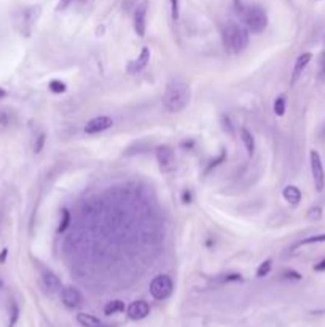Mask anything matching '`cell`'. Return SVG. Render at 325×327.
Instances as JSON below:
<instances>
[{
  "label": "cell",
  "mask_w": 325,
  "mask_h": 327,
  "mask_svg": "<svg viewBox=\"0 0 325 327\" xmlns=\"http://www.w3.org/2000/svg\"><path fill=\"white\" fill-rule=\"evenodd\" d=\"M233 7L236 16L242 21L247 31H250L252 34H262L268 27V15L260 5L247 3L244 0H234Z\"/></svg>",
  "instance_id": "cell-1"
},
{
  "label": "cell",
  "mask_w": 325,
  "mask_h": 327,
  "mask_svg": "<svg viewBox=\"0 0 325 327\" xmlns=\"http://www.w3.org/2000/svg\"><path fill=\"white\" fill-rule=\"evenodd\" d=\"M191 90L190 85L182 79H172L163 94V105L169 114H180L190 104Z\"/></svg>",
  "instance_id": "cell-2"
},
{
  "label": "cell",
  "mask_w": 325,
  "mask_h": 327,
  "mask_svg": "<svg viewBox=\"0 0 325 327\" xmlns=\"http://www.w3.org/2000/svg\"><path fill=\"white\" fill-rule=\"evenodd\" d=\"M222 39L225 48L231 53H241L249 45V32L246 27H242L236 22H227L222 27Z\"/></svg>",
  "instance_id": "cell-3"
},
{
  "label": "cell",
  "mask_w": 325,
  "mask_h": 327,
  "mask_svg": "<svg viewBox=\"0 0 325 327\" xmlns=\"http://www.w3.org/2000/svg\"><path fill=\"white\" fill-rule=\"evenodd\" d=\"M174 283L168 275H158L150 283V294L155 300H166L172 294Z\"/></svg>",
  "instance_id": "cell-4"
},
{
  "label": "cell",
  "mask_w": 325,
  "mask_h": 327,
  "mask_svg": "<svg viewBox=\"0 0 325 327\" xmlns=\"http://www.w3.org/2000/svg\"><path fill=\"white\" fill-rule=\"evenodd\" d=\"M309 164H311V174L314 181V187L317 192H322L325 187V171L322 164V158L317 150L309 152Z\"/></svg>",
  "instance_id": "cell-5"
},
{
  "label": "cell",
  "mask_w": 325,
  "mask_h": 327,
  "mask_svg": "<svg viewBox=\"0 0 325 327\" xmlns=\"http://www.w3.org/2000/svg\"><path fill=\"white\" fill-rule=\"evenodd\" d=\"M156 162L161 172H172L175 169V152L169 145H159L156 148Z\"/></svg>",
  "instance_id": "cell-6"
},
{
  "label": "cell",
  "mask_w": 325,
  "mask_h": 327,
  "mask_svg": "<svg viewBox=\"0 0 325 327\" xmlns=\"http://www.w3.org/2000/svg\"><path fill=\"white\" fill-rule=\"evenodd\" d=\"M147 10H149V2L144 0L140 5H137V8L134 11L133 16V26L134 31L139 37H145V31H147Z\"/></svg>",
  "instance_id": "cell-7"
},
{
  "label": "cell",
  "mask_w": 325,
  "mask_h": 327,
  "mask_svg": "<svg viewBox=\"0 0 325 327\" xmlns=\"http://www.w3.org/2000/svg\"><path fill=\"white\" fill-rule=\"evenodd\" d=\"M38 16H40V7H29L22 10L19 15V21H18L21 26V31L24 34H31V29L37 22Z\"/></svg>",
  "instance_id": "cell-8"
},
{
  "label": "cell",
  "mask_w": 325,
  "mask_h": 327,
  "mask_svg": "<svg viewBox=\"0 0 325 327\" xmlns=\"http://www.w3.org/2000/svg\"><path fill=\"white\" fill-rule=\"evenodd\" d=\"M112 126H114V120H112L110 117H107V115H99V117L91 118V120L86 123L85 133L86 134H99V133H102V131L109 129Z\"/></svg>",
  "instance_id": "cell-9"
},
{
  "label": "cell",
  "mask_w": 325,
  "mask_h": 327,
  "mask_svg": "<svg viewBox=\"0 0 325 327\" xmlns=\"http://www.w3.org/2000/svg\"><path fill=\"white\" fill-rule=\"evenodd\" d=\"M61 300H62V303L67 308H72V310H74V308H78L81 305V302H83V297H81L80 290L76 287L69 286V287H62V290H61Z\"/></svg>",
  "instance_id": "cell-10"
},
{
  "label": "cell",
  "mask_w": 325,
  "mask_h": 327,
  "mask_svg": "<svg viewBox=\"0 0 325 327\" xmlns=\"http://www.w3.org/2000/svg\"><path fill=\"white\" fill-rule=\"evenodd\" d=\"M42 284H43L46 292H50V294H61V290H62L61 279H59L56 273H53L51 270L42 271Z\"/></svg>",
  "instance_id": "cell-11"
},
{
  "label": "cell",
  "mask_w": 325,
  "mask_h": 327,
  "mask_svg": "<svg viewBox=\"0 0 325 327\" xmlns=\"http://www.w3.org/2000/svg\"><path fill=\"white\" fill-rule=\"evenodd\" d=\"M128 316L133 321H140L150 314V305L145 300H135L128 307Z\"/></svg>",
  "instance_id": "cell-12"
},
{
  "label": "cell",
  "mask_w": 325,
  "mask_h": 327,
  "mask_svg": "<svg viewBox=\"0 0 325 327\" xmlns=\"http://www.w3.org/2000/svg\"><path fill=\"white\" fill-rule=\"evenodd\" d=\"M150 58H152V51H150V48L149 46H144L142 48V51H140V55L134 59V61L129 64V67H128V70L131 74H137V72H140V70H144L147 65H149V62H150Z\"/></svg>",
  "instance_id": "cell-13"
},
{
  "label": "cell",
  "mask_w": 325,
  "mask_h": 327,
  "mask_svg": "<svg viewBox=\"0 0 325 327\" xmlns=\"http://www.w3.org/2000/svg\"><path fill=\"white\" fill-rule=\"evenodd\" d=\"M311 59H312L311 53H303V55H300L297 58V61H295V65H293V70H292V79H290L292 85L297 83V80L301 77V74H303V70L306 69V65L309 64Z\"/></svg>",
  "instance_id": "cell-14"
},
{
  "label": "cell",
  "mask_w": 325,
  "mask_h": 327,
  "mask_svg": "<svg viewBox=\"0 0 325 327\" xmlns=\"http://www.w3.org/2000/svg\"><path fill=\"white\" fill-rule=\"evenodd\" d=\"M282 196H284V200L288 201L292 206H298L301 201V192H300V188L295 185H287L282 190Z\"/></svg>",
  "instance_id": "cell-15"
},
{
  "label": "cell",
  "mask_w": 325,
  "mask_h": 327,
  "mask_svg": "<svg viewBox=\"0 0 325 327\" xmlns=\"http://www.w3.org/2000/svg\"><path fill=\"white\" fill-rule=\"evenodd\" d=\"M239 134H241V141H242V144H244L247 153H249V157H252L253 153H255V138H253V134L247 128H241Z\"/></svg>",
  "instance_id": "cell-16"
},
{
  "label": "cell",
  "mask_w": 325,
  "mask_h": 327,
  "mask_svg": "<svg viewBox=\"0 0 325 327\" xmlns=\"http://www.w3.org/2000/svg\"><path fill=\"white\" fill-rule=\"evenodd\" d=\"M76 321L83 327H105L96 316H93L90 313H78L76 314Z\"/></svg>",
  "instance_id": "cell-17"
},
{
  "label": "cell",
  "mask_w": 325,
  "mask_h": 327,
  "mask_svg": "<svg viewBox=\"0 0 325 327\" xmlns=\"http://www.w3.org/2000/svg\"><path fill=\"white\" fill-rule=\"evenodd\" d=\"M123 311H125V302H121V300H112L104 308V313L107 314V316H112V314H116V313H123Z\"/></svg>",
  "instance_id": "cell-18"
},
{
  "label": "cell",
  "mask_w": 325,
  "mask_h": 327,
  "mask_svg": "<svg viewBox=\"0 0 325 327\" xmlns=\"http://www.w3.org/2000/svg\"><path fill=\"white\" fill-rule=\"evenodd\" d=\"M273 109H274V114L277 117H282L284 114H286V96H282V94L281 96H277L276 101H274Z\"/></svg>",
  "instance_id": "cell-19"
},
{
  "label": "cell",
  "mask_w": 325,
  "mask_h": 327,
  "mask_svg": "<svg viewBox=\"0 0 325 327\" xmlns=\"http://www.w3.org/2000/svg\"><path fill=\"white\" fill-rule=\"evenodd\" d=\"M271 266H273V260H271V259H267L265 262H262V264L258 265V268H257V276L258 278H265L271 271Z\"/></svg>",
  "instance_id": "cell-20"
},
{
  "label": "cell",
  "mask_w": 325,
  "mask_h": 327,
  "mask_svg": "<svg viewBox=\"0 0 325 327\" xmlns=\"http://www.w3.org/2000/svg\"><path fill=\"white\" fill-rule=\"evenodd\" d=\"M70 224V212L69 209H61V221H59V227H57V231H64Z\"/></svg>",
  "instance_id": "cell-21"
},
{
  "label": "cell",
  "mask_w": 325,
  "mask_h": 327,
  "mask_svg": "<svg viewBox=\"0 0 325 327\" xmlns=\"http://www.w3.org/2000/svg\"><path fill=\"white\" fill-rule=\"evenodd\" d=\"M18 318H19V307L16 305V302H11L10 305V324L8 327H15L18 323Z\"/></svg>",
  "instance_id": "cell-22"
},
{
  "label": "cell",
  "mask_w": 325,
  "mask_h": 327,
  "mask_svg": "<svg viewBox=\"0 0 325 327\" xmlns=\"http://www.w3.org/2000/svg\"><path fill=\"white\" fill-rule=\"evenodd\" d=\"M13 122V115L8 110H0V129L7 128Z\"/></svg>",
  "instance_id": "cell-23"
},
{
  "label": "cell",
  "mask_w": 325,
  "mask_h": 327,
  "mask_svg": "<svg viewBox=\"0 0 325 327\" xmlns=\"http://www.w3.org/2000/svg\"><path fill=\"white\" fill-rule=\"evenodd\" d=\"M48 88L53 91V93H56V94H61V93H64L67 90V86H66V83L64 82H61V80H51L50 82V85H48Z\"/></svg>",
  "instance_id": "cell-24"
},
{
  "label": "cell",
  "mask_w": 325,
  "mask_h": 327,
  "mask_svg": "<svg viewBox=\"0 0 325 327\" xmlns=\"http://www.w3.org/2000/svg\"><path fill=\"white\" fill-rule=\"evenodd\" d=\"M225 158H227V152H225V150H220V153H218V157H217L215 160H212V162L208 164V168H206V171H204V172H206V174H208V172L214 169L215 166H218L220 163L225 162Z\"/></svg>",
  "instance_id": "cell-25"
},
{
  "label": "cell",
  "mask_w": 325,
  "mask_h": 327,
  "mask_svg": "<svg viewBox=\"0 0 325 327\" xmlns=\"http://www.w3.org/2000/svg\"><path fill=\"white\" fill-rule=\"evenodd\" d=\"M220 123H222V128H223V131H225V133H228L229 136H234V126H233L231 120H229V117L222 115Z\"/></svg>",
  "instance_id": "cell-26"
},
{
  "label": "cell",
  "mask_w": 325,
  "mask_h": 327,
  "mask_svg": "<svg viewBox=\"0 0 325 327\" xmlns=\"http://www.w3.org/2000/svg\"><path fill=\"white\" fill-rule=\"evenodd\" d=\"M325 241V233L324 235H317V236H311V238H306V240L300 241L298 246H305V245H314V243H324Z\"/></svg>",
  "instance_id": "cell-27"
},
{
  "label": "cell",
  "mask_w": 325,
  "mask_h": 327,
  "mask_svg": "<svg viewBox=\"0 0 325 327\" xmlns=\"http://www.w3.org/2000/svg\"><path fill=\"white\" fill-rule=\"evenodd\" d=\"M171 16H172V20L177 21L180 16V3L179 0H171Z\"/></svg>",
  "instance_id": "cell-28"
},
{
  "label": "cell",
  "mask_w": 325,
  "mask_h": 327,
  "mask_svg": "<svg viewBox=\"0 0 325 327\" xmlns=\"http://www.w3.org/2000/svg\"><path fill=\"white\" fill-rule=\"evenodd\" d=\"M45 141H46V134H45V133H42L37 139H35V144H34V152H35V153H40V152L43 150Z\"/></svg>",
  "instance_id": "cell-29"
},
{
  "label": "cell",
  "mask_w": 325,
  "mask_h": 327,
  "mask_svg": "<svg viewBox=\"0 0 325 327\" xmlns=\"http://www.w3.org/2000/svg\"><path fill=\"white\" fill-rule=\"evenodd\" d=\"M322 217V209L321 207H312L308 211V219L309 221H319Z\"/></svg>",
  "instance_id": "cell-30"
},
{
  "label": "cell",
  "mask_w": 325,
  "mask_h": 327,
  "mask_svg": "<svg viewBox=\"0 0 325 327\" xmlns=\"http://www.w3.org/2000/svg\"><path fill=\"white\" fill-rule=\"evenodd\" d=\"M282 278H286V279H295V281H300V279H301V275H300L298 271H295V270H287V271L282 275Z\"/></svg>",
  "instance_id": "cell-31"
},
{
  "label": "cell",
  "mask_w": 325,
  "mask_h": 327,
  "mask_svg": "<svg viewBox=\"0 0 325 327\" xmlns=\"http://www.w3.org/2000/svg\"><path fill=\"white\" fill-rule=\"evenodd\" d=\"M182 201H184L185 204L191 203V192H190V190H185V192L182 193Z\"/></svg>",
  "instance_id": "cell-32"
},
{
  "label": "cell",
  "mask_w": 325,
  "mask_h": 327,
  "mask_svg": "<svg viewBox=\"0 0 325 327\" xmlns=\"http://www.w3.org/2000/svg\"><path fill=\"white\" fill-rule=\"evenodd\" d=\"M72 2H74V0H61L59 5H57V10H66Z\"/></svg>",
  "instance_id": "cell-33"
},
{
  "label": "cell",
  "mask_w": 325,
  "mask_h": 327,
  "mask_svg": "<svg viewBox=\"0 0 325 327\" xmlns=\"http://www.w3.org/2000/svg\"><path fill=\"white\" fill-rule=\"evenodd\" d=\"M225 281L229 283V281H242V276L241 275H228L225 276Z\"/></svg>",
  "instance_id": "cell-34"
},
{
  "label": "cell",
  "mask_w": 325,
  "mask_h": 327,
  "mask_svg": "<svg viewBox=\"0 0 325 327\" xmlns=\"http://www.w3.org/2000/svg\"><path fill=\"white\" fill-rule=\"evenodd\" d=\"M314 271H325V259L319 262L317 265H314Z\"/></svg>",
  "instance_id": "cell-35"
},
{
  "label": "cell",
  "mask_w": 325,
  "mask_h": 327,
  "mask_svg": "<svg viewBox=\"0 0 325 327\" xmlns=\"http://www.w3.org/2000/svg\"><path fill=\"white\" fill-rule=\"evenodd\" d=\"M321 75L325 79V53L321 56Z\"/></svg>",
  "instance_id": "cell-36"
},
{
  "label": "cell",
  "mask_w": 325,
  "mask_h": 327,
  "mask_svg": "<svg viewBox=\"0 0 325 327\" xmlns=\"http://www.w3.org/2000/svg\"><path fill=\"white\" fill-rule=\"evenodd\" d=\"M7 249H3L2 252H0V264H2V262H5V259H7Z\"/></svg>",
  "instance_id": "cell-37"
},
{
  "label": "cell",
  "mask_w": 325,
  "mask_h": 327,
  "mask_svg": "<svg viewBox=\"0 0 325 327\" xmlns=\"http://www.w3.org/2000/svg\"><path fill=\"white\" fill-rule=\"evenodd\" d=\"M5 96H7V91H5V90H2V88H0V99H3Z\"/></svg>",
  "instance_id": "cell-38"
},
{
  "label": "cell",
  "mask_w": 325,
  "mask_h": 327,
  "mask_svg": "<svg viewBox=\"0 0 325 327\" xmlns=\"http://www.w3.org/2000/svg\"><path fill=\"white\" fill-rule=\"evenodd\" d=\"M2 286H3V283H2V279H0V289H2Z\"/></svg>",
  "instance_id": "cell-39"
}]
</instances>
